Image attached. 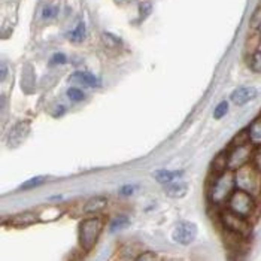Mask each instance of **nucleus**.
I'll return each mask as SVG.
<instances>
[{
	"mask_svg": "<svg viewBox=\"0 0 261 261\" xmlns=\"http://www.w3.org/2000/svg\"><path fill=\"white\" fill-rule=\"evenodd\" d=\"M236 188L238 187H236L234 173L230 172V170H225V172H222L220 175H217L215 181L212 184L211 200L214 201V203H222V201L228 200Z\"/></svg>",
	"mask_w": 261,
	"mask_h": 261,
	"instance_id": "nucleus-1",
	"label": "nucleus"
},
{
	"mask_svg": "<svg viewBox=\"0 0 261 261\" xmlns=\"http://www.w3.org/2000/svg\"><path fill=\"white\" fill-rule=\"evenodd\" d=\"M236 178V187L239 190L248 191L252 196L257 194L261 190V173L254 167V164L248 163L239 167L234 173Z\"/></svg>",
	"mask_w": 261,
	"mask_h": 261,
	"instance_id": "nucleus-2",
	"label": "nucleus"
},
{
	"mask_svg": "<svg viewBox=\"0 0 261 261\" xmlns=\"http://www.w3.org/2000/svg\"><path fill=\"white\" fill-rule=\"evenodd\" d=\"M103 230L100 218H87L80 224V245L84 251H91Z\"/></svg>",
	"mask_w": 261,
	"mask_h": 261,
	"instance_id": "nucleus-3",
	"label": "nucleus"
},
{
	"mask_svg": "<svg viewBox=\"0 0 261 261\" xmlns=\"http://www.w3.org/2000/svg\"><path fill=\"white\" fill-rule=\"evenodd\" d=\"M228 203V209L238 215H241L243 218H249L252 215V212L255 211V200L254 196L248 191H243L236 188L234 193L230 196V199L227 200Z\"/></svg>",
	"mask_w": 261,
	"mask_h": 261,
	"instance_id": "nucleus-4",
	"label": "nucleus"
},
{
	"mask_svg": "<svg viewBox=\"0 0 261 261\" xmlns=\"http://www.w3.org/2000/svg\"><path fill=\"white\" fill-rule=\"evenodd\" d=\"M222 225L225 227L227 231L230 233H234L241 238H245L249 234L251 231V227H249V222H248V218H243L241 215L231 212L230 209H225L222 212Z\"/></svg>",
	"mask_w": 261,
	"mask_h": 261,
	"instance_id": "nucleus-5",
	"label": "nucleus"
},
{
	"mask_svg": "<svg viewBox=\"0 0 261 261\" xmlns=\"http://www.w3.org/2000/svg\"><path fill=\"white\" fill-rule=\"evenodd\" d=\"M252 143H245L239 146H233V149L230 151V157H228V169L231 170H238L239 167L248 164L249 160H252Z\"/></svg>",
	"mask_w": 261,
	"mask_h": 261,
	"instance_id": "nucleus-6",
	"label": "nucleus"
},
{
	"mask_svg": "<svg viewBox=\"0 0 261 261\" xmlns=\"http://www.w3.org/2000/svg\"><path fill=\"white\" fill-rule=\"evenodd\" d=\"M197 236V225L194 222L190 221H181L178 222L173 228L172 238L173 241L179 245H190L193 243Z\"/></svg>",
	"mask_w": 261,
	"mask_h": 261,
	"instance_id": "nucleus-7",
	"label": "nucleus"
},
{
	"mask_svg": "<svg viewBox=\"0 0 261 261\" xmlns=\"http://www.w3.org/2000/svg\"><path fill=\"white\" fill-rule=\"evenodd\" d=\"M29 133H30V121L17 122L8 135V145L11 148H17L29 136Z\"/></svg>",
	"mask_w": 261,
	"mask_h": 261,
	"instance_id": "nucleus-8",
	"label": "nucleus"
},
{
	"mask_svg": "<svg viewBox=\"0 0 261 261\" xmlns=\"http://www.w3.org/2000/svg\"><path fill=\"white\" fill-rule=\"evenodd\" d=\"M257 96H258V90L255 87H241L230 94V100L236 106H243L257 99Z\"/></svg>",
	"mask_w": 261,
	"mask_h": 261,
	"instance_id": "nucleus-9",
	"label": "nucleus"
},
{
	"mask_svg": "<svg viewBox=\"0 0 261 261\" xmlns=\"http://www.w3.org/2000/svg\"><path fill=\"white\" fill-rule=\"evenodd\" d=\"M70 81L78 84L81 87H88V88H97L100 87V80L90 73V72H84V70H78V72H73L70 75Z\"/></svg>",
	"mask_w": 261,
	"mask_h": 261,
	"instance_id": "nucleus-10",
	"label": "nucleus"
},
{
	"mask_svg": "<svg viewBox=\"0 0 261 261\" xmlns=\"http://www.w3.org/2000/svg\"><path fill=\"white\" fill-rule=\"evenodd\" d=\"M164 193L172 197V199H182L187 193H188V185L185 182H170L167 185H164Z\"/></svg>",
	"mask_w": 261,
	"mask_h": 261,
	"instance_id": "nucleus-11",
	"label": "nucleus"
},
{
	"mask_svg": "<svg viewBox=\"0 0 261 261\" xmlns=\"http://www.w3.org/2000/svg\"><path fill=\"white\" fill-rule=\"evenodd\" d=\"M182 175H184L182 170H164V169H161V170L154 172V179L159 182V184L167 185L170 182L178 181Z\"/></svg>",
	"mask_w": 261,
	"mask_h": 261,
	"instance_id": "nucleus-12",
	"label": "nucleus"
},
{
	"mask_svg": "<svg viewBox=\"0 0 261 261\" xmlns=\"http://www.w3.org/2000/svg\"><path fill=\"white\" fill-rule=\"evenodd\" d=\"M40 218L38 214L27 211V212H22V214H18V215L12 217V218L9 220V224H12V225H17V227H24V225L35 224V222H38Z\"/></svg>",
	"mask_w": 261,
	"mask_h": 261,
	"instance_id": "nucleus-13",
	"label": "nucleus"
},
{
	"mask_svg": "<svg viewBox=\"0 0 261 261\" xmlns=\"http://www.w3.org/2000/svg\"><path fill=\"white\" fill-rule=\"evenodd\" d=\"M106 204H108V199L103 196L91 197L84 204V214H97L106 207Z\"/></svg>",
	"mask_w": 261,
	"mask_h": 261,
	"instance_id": "nucleus-14",
	"label": "nucleus"
},
{
	"mask_svg": "<svg viewBox=\"0 0 261 261\" xmlns=\"http://www.w3.org/2000/svg\"><path fill=\"white\" fill-rule=\"evenodd\" d=\"M228 157H230V151H221L214 161H212V172L215 175H220L222 172H225L228 169Z\"/></svg>",
	"mask_w": 261,
	"mask_h": 261,
	"instance_id": "nucleus-15",
	"label": "nucleus"
},
{
	"mask_svg": "<svg viewBox=\"0 0 261 261\" xmlns=\"http://www.w3.org/2000/svg\"><path fill=\"white\" fill-rule=\"evenodd\" d=\"M248 136H249V142L252 145L261 146V117L254 121L248 128Z\"/></svg>",
	"mask_w": 261,
	"mask_h": 261,
	"instance_id": "nucleus-16",
	"label": "nucleus"
},
{
	"mask_svg": "<svg viewBox=\"0 0 261 261\" xmlns=\"http://www.w3.org/2000/svg\"><path fill=\"white\" fill-rule=\"evenodd\" d=\"M85 36H87V27H85V22H78L76 24V27L73 29V30H70L69 33H67V38L70 42H73V43H81V42H84L85 40Z\"/></svg>",
	"mask_w": 261,
	"mask_h": 261,
	"instance_id": "nucleus-17",
	"label": "nucleus"
},
{
	"mask_svg": "<svg viewBox=\"0 0 261 261\" xmlns=\"http://www.w3.org/2000/svg\"><path fill=\"white\" fill-rule=\"evenodd\" d=\"M260 43H261V32L260 30H254V35L248 39L246 42V49L249 54L255 53L260 49Z\"/></svg>",
	"mask_w": 261,
	"mask_h": 261,
	"instance_id": "nucleus-18",
	"label": "nucleus"
},
{
	"mask_svg": "<svg viewBox=\"0 0 261 261\" xmlns=\"http://www.w3.org/2000/svg\"><path fill=\"white\" fill-rule=\"evenodd\" d=\"M101 42L106 48H111V49H117L121 46V39L117 38L115 35L112 33H103L101 35Z\"/></svg>",
	"mask_w": 261,
	"mask_h": 261,
	"instance_id": "nucleus-19",
	"label": "nucleus"
},
{
	"mask_svg": "<svg viewBox=\"0 0 261 261\" xmlns=\"http://www.w3.org/2000/svg\"><path fill=\"white\" fill-rule=\"evenodd\" d=\"M128 224H130V220H128V217H125V215H118L117 218H114L112 222H111V233H115V231H120L122 228H125V227H128Z\"/></svg>",
	"mask_w": 261,
	"mask_h": 261,
	"instance_id": "nucleus-20",
	"label": "nucleus"
},
{
	"mask_svg": "<svg viewBox=\"0 0 261 261\" xmlns=\"http://www.w3.org/2000/svg\"><path fill=\"white\" fill-rule=\"evenodd\" d=\"M59 15V5H46L43 9H42V20L49 21L57 18Z\"/></svg>",
	"mask_w": 261,
	"mask_h": 261,
	"instance_id": "nucleus-21",
	"label": "nucleus"
},
{
	"mask_svg": "<svg viewBox=\"0 0 261 261\" xmlns=\"http://www.w3.org/2000/svg\"><path fill=\"white\" fill-rule=\"evenodd\" d=\"M228 109H230V103L227 100H222L218 103V106L215 108V111H214V118L215 120H221L224 118L225 115H227V112H228Z\"/></svg>",
	"mask_w": 261,
	"mask_h": 261,
	"instance_id": "nucleus-22",
	"label": "nucleus"
},
{
	"mask_svg": "<svg viewBox=\"0 0 261 261\" xmlns=\"http://www.w3.org/2000/svg\"><path fill=\"white\" fill-rule=\"evenodd\" d=\"M66 94H67V97H69L70 101H82L85 99V93L81 88H78V87H70Z\"/></svg>",
	"mask_w": 261,
	"mask_h": 261,
	"instance_id": "nucleus-23",
	"label": "nucleus"
},
{
	"mask_svg": "<svg viewBox=\"0 0 261 261\" xmlns=\"http://www.w3.org/2000/svg\"><path fill=\"white\" fill-rule=\"evenodd\" d=\"M249 67L252 72H261V49L255 51L251 54V59H249Z\"/></svg>",
	"mask_w": 261,
	"mask_h": 261,
	"instance_id": "nucleus-24",
	"label": "nucleus"
},
{
	"mask_svg": "<svg viewBox=\"0 0 261 261\" xmlns=\"http://www.w3.org/2000/svg\"><path fill=\"white\" fill-rule=\"evenodd\" d=\"M249 27L252 29V30H260L261 27V3L255 8V11H254V14H252V17H251V20H249Z\"/></svg>",
	"mask_w": 261,
	"mask_h": 261,
	"instance_id": "nucleus-25",
	"label": "nucleus"
},
{
	"mask_svg": "<svg viewBox=\"0 0 261 261\" xmlns=\"http://www.w3.org/2000/svg\"><path fill=\"white\" fill-rule=\"evenodd\" d=\"M45 181H46V178H45V176H36V178H32V179H29V181L24 182V184L21 185V190H32V188H36V187L42 185Z\"/></svg>",
	"mask_w": 261,
	"mask_h": 261,
	"instance_id": "nucleus-26",
	"label": "nucleus"
},
{
	"mask_svg": "<svg viewBox=\"0 0 261 261\" xmlns=\"http://www.w3.org/2000/svg\"><path fill=\"white\" fill-rule=\"evenodd\" d=\"M252 164H254V167L261 173V146H258L257 149H254V154H252Z\"/></svg>",
	"mask_w": 261,
	"mask_h": 261,
	"instance_id": "nucleus-27",
	"label": "nucleus"
},
{
	"mask_svg": "<svg viewBox=\"0 0 261 261\" xmlns=\"http://www.w3.org/2000/svg\"><path fill=\"white\" fill-rule=\"evenodd\" d=\"M133 261H157V257H155V254L154 252H149V251H146V252H142L139 254L136 258Z\"/></svg>",
	"mask_w": 261,
	"mask_h": 261,
	"instance_id": "nucleus-28",
	"label": "nucleus"
},
{
	"mask_svg": "<svg viewBox=\"0 0 261 261\" xmlns=\"http://www.w3.org/2000/svg\"><path fill=\"white\" fill-rule=\"evenodd\" d=\"M64 63H67V57H66L64 54L57 53V54H54V56H53L51 64H64Z\"/></svg>",
	"mask_w": 261,
	"mask_h": 261,
	"instance_id": "nucleus-29",
	"label": "nucleus"
},
{
	"mask_svg": "<svg viewBox=\"0 0 261 261\" xmlns=\"http://www.w3.org/2000/svg\"><path fill=\"white\" fill-rule=\"evenodd\" d=\"M135 190H136L135 185H124V187H121L120 194L121 196H132L135 193Z\"/></svg>",
	"mask_w": 261,
	"mask_h": 261,
	"instance_id": "nucleus-30",
	"label": "nucleus"
},
{
	"mask_svg": "<svg viewBox=\"0 0 261 261\" xmlns=\"http://www.w3.org/2000/svg\"><path fill=\"white\" fill-rule=\"evenodd\" d=\"M141 12H142V17H146L148 14H149V11H151V5L148 3V2H145V3H142L141 6Z\"/></svg>",
	"mask_w": 261,
	"mask_h": 261,
	"instance_id": "nucleus-31",
	"label": "nucleus"
},
{
	"mask_svg": "<svg viewBox=\"0 0 261 261\" xmlns=\"http://www.w3.org/2000/svg\"><path fill=\"white\" fill-rule=\"evenodd\" d=\"M167 261H181V260H176V258H172V260H167Z\"/></svg>",
	"mask_w": 261,
	"mask_h": 261,
	"instance_id": "nucleus-32",
	"label": "nucleus"
}]
</instances>
